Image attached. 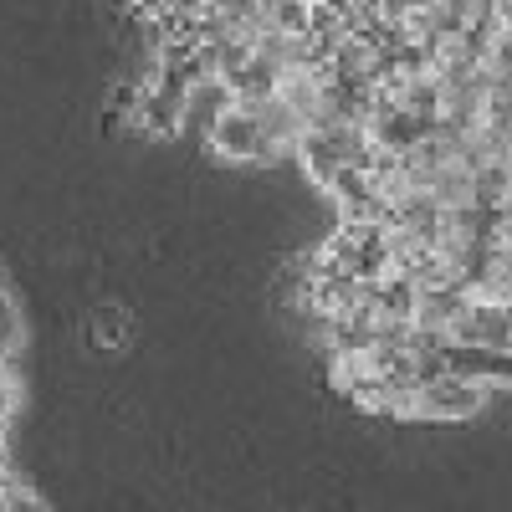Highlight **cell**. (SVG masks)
Wrapping results in <instances>:
<instances>
[{"label": "cell", "mask_w": 512, "mask_h": 512, "mask_svg": "<svg viewBox=\"0 0 512 512\" xmlns=\"http://www.w3.org/2000/svg\"><path fill=\"white\" fill-rule=\"evenodd\" d=\"M93 333H98V344H123V338H128V318L118 308H103L93 318Z\"/></svg>", "instance_id": "obj_5"}, {"label": "cell", "mask_w": 512, "mask_h": 512, "mask_svg": "<svg viewBox=\"0 0 512 512\" xmlns=\"http://www.w3.org/2000/svg\"><path fill=\"white\" fill-rule=\"evenodd\" d=\"M0 512H47V502H41L31 487H21V482H16L6 497H0Z\"/></svg>", "instance_id": "obj_6"}, {"label": "cell", "mask_w": 512, "mask_h": 512, "mask_svg": "<svg viewBox=\"0 0 512 512\" xmlns=\"http://www.w3.org/2000/svg\"><path fill=\"white\" fill-rule=\"evenodd\" d=\"M451 344H456V349H492V354H507V349H512L507 308H502V303H487V297H472V303L461 308V318L451 323Z\"/></svg>", "instance_id": "obj_3"}, {"label": "cell", "mask_w": 512, "mask_h": 512, "mask_svg": "<svg viewBox=\"0 0 512 512\" xmlns=\"http://www.w3.org/2000/svg\"><path fill=\"white\" fill-rule=\"evenodd\" d=\"M0 292H6V272H0Z\"/></svg>", "instance_id": "obj_8"}, {"label": "cell", "mask_w": 512, "mask_h": 512, "mask_svg": "<svg viewBox=\"0 0 512 512\" xmlns=\"http://www.w3.org/2000/svg\"><path fill=\"white\" fill-rule=\"evenodd\" d=\"M21 344H26V323H21V308H16V297H11V287L0 292V359H16L21 354Z\"/></svg>", "instance_id": "obj_4"}, {"label": "cell", "mask_w": 512, "mask_h": 512, "mask_svg": "<svg viewBox=\"0 0 512 512\" xmlns=\"http://www.w3.org/2000/svg\"><path fill=\"white\" fill-rule=\"evenodd\" d=\"M205 144H210V154L226 159V164H277V159H287L267 139V128H262V118H256V108H241V103H231L216 123H210Z\"/></svg>", "instance_id": "obj_1"}, {"label": "cell", "mask_w": 512, "mask_h": 512, "mask_svg": "<svg viewBox=\"0 0 512 512\" xmlns=\"http://www.w3.org/2000/svg\"><path fill=\"white\" fill-rule=\"evenodd\" d=\"M492 400V384H477L456 369L425 379L415 390V405H410V420H477Z\"/></svg>", "instance_id": "obj_2"}, {"label": "cell", "mask_w": 512, "mask_h": 512, "mask_svg": "<svg viewBox=\"0 0 512 512\" xmlns=\"http://www.w3.org/2000/svg\"><path fill=\"white\" fill-rule=\"evenodd\" d=\"M497 241H502V246H512V200L502 205V226H497Z\"/></svg>", "instance_id": "obj_7"}]
</instances>
